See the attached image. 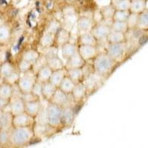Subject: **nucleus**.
<instances>
[{
  "label": "nucleus",
  "instance_id": "nucleus-19",
  "mask_svg": "<svg viewBox=\"0 0 148 148\" xmlns=\"http://www.w3.org/2000/svg\"><path fill=\"white\" fill-rule=\"evenodd\" d=\"M13 116L10 111L6 110L0 111V128L11 129L13 127Z\"/></svg>",
  "mask_w": 148,
  "mask_h": 148
},
{
  "label": "nucleus",
  "instance_id": "nucleus-45",
  "mask_svg": "<svg viewBox=\"0 0 148 148\" xmlns=\"http://www.w3.org/2000/svg\"><path fill=\"white\" fill-rule=\"evenodd\" d=\"M60 28V25L57 21H52L47 29V32H51L56 34V33L57 32Z\"/></svg>",
  "mask_w": 148,
  "mask_h": 148
},
{
  "label": "nucleus",
  "instance_id": "nucleus-20",
  "mask_svg": "<svg viewBox=\"0 0 148 148\" xmlns=\"http://www.w3.org/2000/svg\"><path fill=\"white\" fill-rule=\"evenodd\" d=\"M47 65L51 68L52 71L62 69L65 67L64 62L58 56V54L47 57Z\"/></svg>",
  "mask_w": 148,
  "mask_h": 148
},
{
  "label": "nucleus",
  "instance_id": "nucleus-11",
  "mask_svg": "<svg viewBox=\"0 0 148 148\" xmlns=\"http://www.w3.org/2000/svg\"><path fill=\"white\" fill-rule=\"evenodd\" d=\"M75 119V111L71 104L62 107V127H68L73 125Z\"/></svg>",
  "mask_w": 148,
  "mask_h": 148
},
{
  "label": "nucleus",
  "instance_id": "nucleus-35",
  "mask_svg": "<svg viewBox=\"0 0 148 148\" xmlns=\"http://www.w3.org/2000/svg\"><path fill=\"white\" fill-rule=\"evenodd\" d=\"M45 65H47V57H46L44 54H40L39 57L33 64L32 70L31 71L36 74L37 73V71Z\"/></svg>",
  "mask_w": 148,
  "mask_h": 148
},
{
  "label": "nucleus",
  "instance_id": "nucleus-2",
  "mask_svg": "<svg viewBox=\"0 0 148 148\" xmlns=\"http://www.w3.org/2000/svg\"><path fill=\"white\" fill-rule=\"evenodd\" d=\"M95 73L104 79L109 77L116 69L117 63L106 52H100L92 60Z\"/></svg>",
  "mask_w": 148,
  "mask_h": 148
},
{
  "label": "nucleus",
  "instance_id": "nucleus-39",
  "mask_svg": "<svg viewBox=\"0 0 148 148\" xmlns=\"http://www.w3.org/2000/svg\"><path fill=\"white\" fill-rule=\"evenodd\" d=\"M127 22H119V21H113L110 23V27L112 30L119 31V32L125 33L127 29Z\"/></svg>",
  "mask_w": 148,
  "mask_h": 148
},
{
  "label": "nucleus",
  "instance_id": "nucleus-30",
  "mask_svg": "<svg viewBox=\"0 0 148 148\" xmlns=\"http://www.w3.org/2000/svg\"><path fill=\"white\" fill-rule=\"evenodd\" d=\"M125 41V33L115 31L111 30L110 33L108 36L106 42L108 44H114V43H119L124 42Z\"/></svg>",
  "mask_w": 148,
  "mask_h": 148
},
{
  "label": "nucleus",
  "instance_id": "nucleus-26",
  "mask_svg": "<svg viewBox=\"0 0 148 148\" xmlns=\"http://www.w3.org/2000/svg\"><path fill=\"white\" fill-rule=\"evenodd\" d=\"M52 72L53 71H51V69L48 66H44V67H42L41 69H39V71H37V73H36V81L40 82L42 83L48 82L50 80Z\"/></svg>",
  "mask_w": 148,
  "mask_h": 148
},
{
  "label": "nucleus",
  "instance_id": "nucleus-6",
  "mask_svg": "<svg viewBox=\"0 0 148 148\" xmlns=\"http://www.w3.org/2000/svg\"><path fill=\"white\" fill-rule=\"evenodd\" d=\"M110 31V24H108L106 22H100L93 25L90 32L97 39L99 43H100L101 42H106L107 37L109 35Z\"/></svg>",
  "mask_w": 148,
  "mask_h": 148
},
{
  "label": "nucleus",
  "instance_id": "nucleus-31",
  "mask_svg": "<svg viewBox=\"0 0 148 148\" xmlns=\"http://www.w3.org/2000/svg\"><path fill=\"white\" fill-rule=\"evenodd\" d=\"M75 85H76V84L68 76H66L62 79V81L61 82L58 88L60 89L62 91H63L64 92H65L66 94L71 95Z\"/></svg>",
  "mask_w": 148,
  "mask_h": 148
},
{
  "label": "nucleus",
  "instance_id": "nucleus-25",
  "mask_svg": "<svg viewBox=\"0 0 148 148\" xmlns=\"http://www.w3.org/2000/svg\"><path fill=\"white\" fill-rule=\"evenodd\" d=\"M17 70L18 69L16 68L13 63L10 62L8 61L2 62L0 64V78L3 79L4 78L7 77L10 73L17 71Z\"/></svg>",
  "mask_w": 148,
  "mask_h": 148
},
{
  "label": "nucleus",
  "instance_id": "nucleus-21",
  "mask_svg": "<svg viewBox=\"0 0 148 148\" xmlns=\"http://www.w3.org/2000/svg\"><path fill=\"white\" fill-rule=\"evenodd\" d=\"M57 88L51 82L42 83V99L47 101H50Z\"/></svg>",
  "mask_w": 148,
  "mask_h": 148
},
{
  "label": "nucleus",
  "instance_id": "nucleus-18",
  "mask_svg": "<svg viewBox=\"0 0 148 148\" xmlns=\"http://www.w3.org/2000/svg\"><path fill=\"white\" fill-rule=\"evenodd\" d=\"M71 39V33L66 29L60 28L55 35V44L57 46L62 47L63 45L70 42Z\"/></svg>",
  "mask_w": 148,
  "mask_h": 148
},
{
  "label": "nucleus",
  "instance_id": "nucleus-9",
  "mask_svg": "<svg viewBox=\"0 0 148 148\" xmlns=\"http://www.w3.org/2000/svg\"><path fill=\"white\" fill-rule=\"evenodd\" d=\"M78 52L85 62H91L100 53L99 46L78 45Z\"/></svg>",
  "mask_w": 148,
  "mask_h": 148
},
{
  "label": "nucleus",
  "instance_id": "nucleus-14",
  "mask_svg": "<svg viewBox=\"0 0 148 148\" xmlns=\"http://www.w3.org/2000/svg\"><path fill=\"white\" fill-rule=\"evenodd\" d=\"M85 63V61L82 59V57L77 51L73 56L65 61L64 67L67 70L72 69V68H80V67H82Z\"/></svg>",
  "mask_w": 148,
  "mask_h": 148
},
{
  "label": "nucleus",
  "instance_id": "nucleus-15",
  "mask_svg": "<svg viewBox=\"0 0 148 148\" xmlns=\"http://www.w3.org/2000/svg\"><path fill=\"white\" fill-rule=\"evenodd\" d=\"M93 22L92 18L88 16H81L77 20V28L79 34L90 32L93 27Z\"/></svg>",
  "mask_w": 148,
  "mask_h": 148
},
{
  "label": "nucleus",
  "instance_id": "nucleus-43",
  "mask_svg": "<svg viewBox=\"0 0 148 148\" xmlns=\"http://www.w3.org/2000/svg\"><path fill=\"white\" fill-rule=\"evenodd\" d=\"M31 92L40 99H42V83L38 81L36 82Z\"/></svg>",
  "mask_w": 148,
  "mask_h": 148
},
{
  "label": "nucleus",
  "instance_id": "nucleus-10",
  "mask_svg": "<svg viewBox=\"0 0 148 148\" xmlns=\"http://www.w3.org/2000/svg\"><path fill=\"white\" fill-rule=\"evenodd\" d=\"M36 123L35 119L33 118L25 112L13 116L12 125L13 127H34Z\"/></svg>",
  "mask_w": 148,
  "mask_h": 148
},
{
  "label": "nucleus",
  "instance_id": "nucleus-7",
  "mask_svg": "<svg viewBox=\"0 0 148 148\" xmlns=\"http://www.w3.org/2000/svg\"><path fill=\"white\" fill-rule=\"evenodd\" d=\"M104 80V78L96 74V73H93L84 78L82 83L85 86L86 90H87V95L92 93L98 88H99V87H101L102 84Z\"/></svg>",
  "mask_w": 148,
  "mask_h": 148
},
{
  "label": "nucleus",
  "instance_id": "nucleus-36",
  "mask_svg": "<svg viewBox=\"0 0 148 148\" xmlns=\"http://www.w3.org/2000/svg\"><path fill=\"white\" fill-rule=\"evenodd\" d=\"M145 0H134V1L131 2L130 10L132 13L137 14V13H140V12L143 11L144 9H145Z\"/></svg>",
  "mask_w": 148,
  "mask_h": 148
},
{
  "label": "nucleus",
  "instance_id": "nucleus-23",
  "mask_svg": "<svg viewBox=\"0 0 148 148\" xmlns=\"http://www.w3.org/2000/svg\"><path fill=\"white\" fill-rule=\"evenodd\" d=\"M67 76L76 84H79V83H82L84 80V74H83L82 67L67 69Z\"/></svg>",
  "mask_w": 148,
  "mask_h": 148
},
{
  "label": "nucleus",
  "instance_id": "nucleus-38",
  "mask_svg": "<svg viewBox=\"0 0 148 148\" xmlns=\"http://www.w3.org/2000/svg\"><path fill=\"white\" fill-rule=\"evenodd\" d=\"M129 10H116L113 17V21L119 22H126L130 16Z\"/></svg>",
  "mask_w": 148,
  "mask_h": 148
},
{
  "label": "nucleus",
  "instance_id": "nucleus-22",
  "mask_svg": "<svg viewBox=\"0 0 148 148\" xmlns=\"http://www.w3.org/2000/svg\"><path fill=\"white\" fill-rule=\"evenodd\" d=\"M62 56L65 61L71 58L78 51V45L67 42L62 46Z\"/></svg>",
  "mask_w": 148,
  "mask_h": 148
},
{
  "label": "nucleus",
  "instance_id": "nucleus-28",
  "mask_svg": "<svg viewBox=\"0 0 148 148\" xmlns=\"http://www.w3.org/2000/svg\"><path fill=\"white\" fill-rule=\"evenodd\" d=\"M14 93V87L2 82L0 84V98L5 100H10Z\"/></svg>",
  "mask_w": 148,
  "mask_h": 148
},
{
  "label": "nucleus",
  "instance_id": "nucleus-42",
  "mask_svg": "<svg viewBox=\"0 0 148 148\" xmlns=\"http://www.w3.org/2000/svg\"><path fill=\"white\" fill-rule=\"evenodd\" d=\"M33 64L27 61L21 59L20 62H18V71L20 72V73H24L28 72V71L32 70Z\"/></svg>",
  "mask_w": 148,
  "mask_h": 148
},
{
  "label": "nucleus",
  "instance_id": "nucleus-5",
  "mask_svg": "<svg viewBox=\"0 0 148 148\" xmlns=\"http://www.w3.org/2000/svg\"><path fill=\"white\" fill-rule=\"evenodd\" d=\"M125 51L126 45L125 42L108 44L105 50L107 54L116 63H119L122 60V58L125 56Z\"/></svg>",
  "mask_w": 148,
  "mask_h": 148
},
{
  "label": "nucleus",
  "instance_id": "nucleus-47",
  "mask_svg": "<svg viewBox=\"0 0 148 148\" xmlns=\"http://www.w3.org/2000/svg\"><path fill=\"white\" fill-rule=\"evenodd\" d=\"M9 101H10V100H5L0 98V111L3 110L8 106Z\"/></svg>",
  "mask_w": 148,
  "mask_h": 148
},
{
  "label": "nucleus",
  "instance_id": "nucleus-49",
  "mask_svg": "<svg viewBox=\"0 0 148 148\" xmlns=\"http://www.w3.org/2000/svg\"><path fill=\"white\" fill-rule=\"evenodd\" d=\"M3 56H4V53L2 51H0V64L3 62Z\"/></svg>",
  "mask_w": 148,
  "mask_h": 148
},
{
  "label": "nucleus",
  "instance_id": "nucleus-34",
  "mask_svg": "<svg viewBox=\"0 0 148 148\" xmlns=\"http://www.w3.org/2000/svg\"><path fill=\"white\" fill-rule=\"evenodd\" d=\"M10 129L0 128V147L10 146Z\"/></svg>",
  "mask_w": 148,
  "mask_h": 148
},
{
  "label": "nucleus",
  "instance_id": "nucleus-48",
  "mask_svg": "<svg viewBox=\"0 0 148 148\" xmlns=\"http://www.w3.org/2000/svg\"><path fill=\"white\" fill-rule=\"evenodd\" d=\"M147 40V36H143V37H141V39L139 40V42H140V44H143L144 42H145V41Z\"/></svg>",
  "mask_w": 148,
  "mask_h": 148
},
{
  "label": "nucleus",
  "instance_id": "nucleus-40",
  "mask_svg": "<svg viewBox=\"0 0 148 148\" xmlns=\"http://www.w3.org/2000/svg\"><path fill=\"white\" fill-rule=\"evenodd\" d=\"M36 123L40 125H47V115L46 108L42 107L40 112L35 118Z\"/></svg>",
  "mask_w": 148,
  "mask_h": 148
},
{
  "label": "nucleus",
  "instance_id": "nucleus-29",
  "mask_svg": "<svg viewBox=\"0 0 148 148\" xmlns=\"http://www.w3.org/2000/svg\"><path fill=\"white\" fill-rule=\"evenodd\" d=\"M116 11L114 5L113 4L106 5L104 7L101 8L100 9V14H101L102 19L105 22L108 21H113V17L114 15V13Z\"/></svg>",
  "mask_w": 148,
  "mask_h": 148
},
{
  "label": "nucleus",
  "instance_id": "nucleus-46",
  "mask_svg": "<svg viewBox=\"0 0 148 148\" xmlns=\"http://www.w3.org/2000/svg\"><path fill=\"white\" fill-rule=\"evenodd\" d=\"M21 97L23 99V101L25 102H27V101H34V100L40 99L38 97L35 96L34 94H33L32 92H28V93H22L21 95Z\"/></svg>",
  "mask_w": 148,
  "mask_h": 148
},
{
  "label": "nucleus",
  "instance_id": "nucleus-17",
  "mask_svg": "<svg viewBox=\"0 0 148 148\" xmlns=\"http://www.w3.org/2000/svg\"><path fill=\"white\" fill-rule=\"evenodd\" d=\"M78 45H94L99 46V43L91 32L82 33L78 37Z\"/></svg>",
  "mask_w": 148,
  "mask_h": 148
},
{
  "label": "nucleus",
  "instance_id": "nucleus-37",
  "mask_svg": "<svg viewBox=\"0 0 148 148\" xmlns=\"http://www.w3.org/2000/svg\"><path fill=\"white\" fill-rule=\"evenodd\" d=\"M20 72L17 70V71H14L12 73H10L7 77L4 78L2 79V82L8 83V84H10L12 86H14L15 84H17V82H18V79H19V77H20Z\"/></svg>",
  "mask_w": 148,
  "mask_h": 148
},
{
  "label": "nucleus",
  "instance_id": "nucleus-3",
  "mask_svg": "<svg viewBox=\"0 0 148 148\" xmlns=\"http://www.w3.org/2000/svg\"><path fill=\"white\" fill-rule=\"evenodd\" d=\"M46 109L47 115V125L55 129L62 127V107L47 101Z\"/></svg>",
  "mask_w": 148,
  "mask_h": 148
},
{
  "label": "nucleus",
  "instance_id": "nucleus-33",
  "mask_svg": "<svg viewBox=\"0 0 148 148\" xmlns=\"http://www.w3.org/2000/svg\"><path fill=\"white\" fill-rule=\"evenodd\" d=\"M40 54L41 53L39 51L34 50V49H30V50H28V51H26L25 52H24L21 59L34 64L36 61V59L39 57Z\"/></svg>",
  "mask_w": 148,
  "mask_h": 148
},
{
  "label": "nucleus",
  "instance_id": "nucleus-12",
  "mask_svg": "<svg viewBox=\"0 0 148 148\" xmlns=\"http://www.w3.org/2000/svg\"><path fill=\"white\" fill-rule=\"evenodd\" d=\"M69 96L70 95L66 94L65 92L57 88L51 99L50 100V102L56 104L58 106L64 107L70 104Z\"/></svg>",
  "mask_w": 148,
  "mask_h": 148
},
{
  "label": "nucleus",
  "instance_id": "nucleus-32",
  "mask_svg": "<svg viewBox=\"0 0 148 148\" xmlns=\"http://www.w3.org/2000/svg\"><path fill=\"white\" fill-rule=\"evenodd\" d=\"M55 34L51 32H46L42 36L40 39V45L44 48L53 46L55 44Z\"/></svg>",
  "mask_w": 148,
  "mask_h": 148
},
{
  "label": "nucleus",
  "instance_id": "nucleus-24",
  "mask_svg": "<svg viewBox=\"0 0 148 148\" xmlns=\"http://www.w3.org/2000/svg\"><path fill=\"white\" fill-rule=\"evenodd\" d=\"M66 76H67V69H66L65 67L62 68V69L54 71L51 73V76L49 82H51L56 88H59L61 82L62 81V79Z\"/></svg>",
  "mask_w": 148,
  "mask_h": 148
},
{
  "label": "nucleus",
  "instance_id": "nucleus-8",
  "mask_svg": "<svg viewBox=\"0 0 148 148\" xmlns=\"http://www.w3.org/2000/svg\"><path fill=\"white\" fill-rule=\"evenodd\" d=\"M21 95H13L8 104L7 108L8 110H6L10 111L13 116L25 112V101L21 97Z\"/></svg>",
  "mask_w": 148,
  "mask_h": 148
},
{
  "label": "nucleus",
  "instance_id": "nucleus-16",
  "mask_svg": "<svg viewBox=\"0 0 148 148\" xmlns=\"http://www.w3.org/2000/svg\"><path fill=\"white\" fill-rule=\"evenodd\" d=\"M87 96V90L82 82L76 84L71 94L73 100L76 102H80Z\"/></svg>",
  "mask_w": 148,
  "mask_h": 148
},
{
  "label": "nucleus",
  "instance_id": "nucleus-13",
  "mask_svg": "<svg viewBox=\"0 0 148 148\" xmlns=\"http://www.w3.org/2000/svg\"><path fill=\"white\" fill-rule=\"evenodd\" d=\"M42 108L40 99L25 102V112L35 119Z\"/></svg>",
  "mask_w": 148,
  "mask_h": 148
},
{
  "label": "nucleus",
  "instance_id": "nucleus-1",
  "mask_svg": "<svg viewBox=\"0 0 148 148\" xmlns=\"http://www.w3.org/2000/svg\"><path fill=\"white\" fill-rule=\"evenodd\" d=\"M35 138L34 127H18L10 129V145L22 147L30 145Z\"/></svg>",
  "mask_w": 148,
  "mask_h": 148
},
{
  "label": "nucleus",
  "instance_id": "nucleus-44",
  "mask_svg": "<svg viewBox=\"0 0 148 148\" xmlns=\"http://www.w3.org/2000/svg\"><path fill=\"white\" fill-rule=\"evenodd\" d=\"M82 69L83 74H84V79L90 74L95 73L93 64H92V63H90V62H86L85 64L82 67Z\"/></svg>",
  "mask_w": 148,
  "mask_h": 148
},
{
  "label": "nucleus",
  "instance_id": "nucleus-27",
  "mask_svg": "<svg viewBox=\"0 0 148 148\" xmlns=\"http://www.w3.org/2000/svg\"><path fill=\"white\" fill-rule=\"evenodd\" d=\"M11 38V30L7 24H0V45L7 44Z\"/></svg>",
  "mask_w": 148,
  "mask_h": 148
},
{
  "label": "nucleus",
  "instance_id": "nucleus-41",
  "mask_svg": "<svg viewBox=\"0 0 148 148\" xmlns=\"http://www.w3.org/2000/svg\"><path fill=\"white\" fill-rule=\"evenodd\" d=\"M130 0H118L117 2L113 4L116 10H129L130 8Z\"/></svg>",
  "mask_w": 148,
  "mask_h": 148
},
{
  "label": "nucleus",
  "instance_id": "nucleus-4",
  "mask_svg": "<svg viewBox=\"0 0 148 148\" xmlns=\"http://www.w3.org/2000/svg\"><path fill=\"white\" fill-rule=\"evenodd\" d=\"M36 82V74L32 71L21 73L20 77L17 82V87L22 93L31 92L34 84Z\"/></svg>",
  "mask_w": 148,
  "mask_h": 148
}]
</instances>
